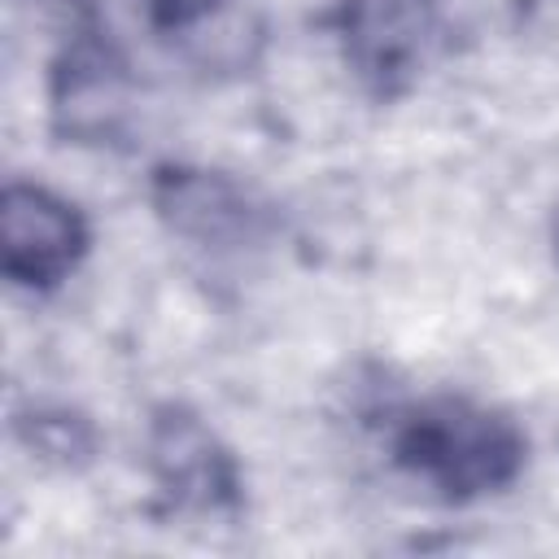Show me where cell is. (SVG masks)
<instances>
[{"mask_svg": "<svg viewBox=\"0 0 559 559\" xmlns=\"http://www.w3.org/2000/svg\"><path fill=\"white\" fill-rule=\"evenodd\" d=\"M135 79L92 9H79L48 61V122L61 144L109 148L127 135Z\"/></svg>", "mask_w": 559, "mask_h": 559, "instance_id": "3", "label": "cell"}, {"mask_svg": "<svg viewBox=\"0 0 559 559\" xmlns=\"http://www.w3.org/2000/svg\"><path fill=\"white\" fill-rule=\"evenodd\" d=\"M393 467L437 502L467 507L502 493L528 467V437L502 411L467 393L406 402L384 424Z\"/></svg>", "mask_w": 559, "mask_h": 559, "instance_id": "1", "label": "cell"}, {"mask_svg": "<svg viewBox=\"0 0 559 559\" xmlns=\"http://www.w3.org/2000/svg\"><path fill=\"white\" fill-rule=\"evenodd\" d=\"M144 4V17L153 31L162 35H183L201 22H210L227 0H140Z\"/></svg>", "mask_w": 559, "mask_h": 559, "instance_id": "8", "label": "cell"}, {"mask_svg": "<svg viewBox=\"0 0 559 559\" xmlns=\"http://www.w3.org/2000/svg\"><path fill=\"white\" fill-rule=\"evenodd\" d=\"M148 205L157 223L188 249L227 258L271 240V205L236 175L192 162H162L148 175Z\"/></svg>", "mask_w": 559, "mask_h": 559, "instance_id": "5", "label": "cell"}, {"mask_svg": "<svg viewBox=\"0 0 559 559\" xmlns=\"http://www.w3.org/2000/svg\"><path fill=\"white\" fill-rule=\"evenodd\" d=\"M13 437L17 445L48 463V467H61V472H79L96 459L100 450V437H96V424L66 406V402H31V406H17L13 411Z\"/></svg>", "mask_w": 559, "mask_h": 559, "instance_id": "7", "label": "cell"}, {"mask_svg": "<svg viewBox=\"0 0 559 559\" xmlns=\"http://www.w3.org/2000/svg\"><path fill=\"white\" fill-rule=\"evenodd\" d=\"M550 240H555V262H559V214H555V227H550Z\"/></svg>", "mask_w": 559, "mask_h": 559, "instance_id": "9", "label": "cell"}, {"mask_svg": "<svg viewBox=\"0 0 559 559\" xmlns=\"http://www.w3.org/2000/svg\"><path fill=\"white\" fill-rule=\"evenodd\" d=\"M92 227L83 210L31 179H9L0 197V262L22 293H57L87 258Z\"/></svg>", "mask_w": 559, "mask_h": 559, "instance_id": "6", "label": "cell"}, {"mask_svg": "<svg viewBox=\"0 0 559 559\" xmlns=\"http://www.w3.org/2000/svg\"><path fill=\"white\" fill-rule=\"evenodd\" d=\"M144 472L170 520L231 524L245 515V467L218 428L183 406L157 402L144 424Z\"/></svg>", "mask_w": 559, "mask_h": 559, "instance_id": "2", "label": "cell"}, {"mask_svg": "<svg viewBox=\"0 0 559 559\" xmlns=\"http://www.w3.org/2000/svg\"><path fill=\"white\" fill-rule=\"evenodd\" d=\"M437 0H336L332 35L362 96L393 105L419 87L437 52Z\"/></svg>", "mask_w": 559, "mask_h": 559, "instance_id": "4", "label": "cell"}]
</instances>
